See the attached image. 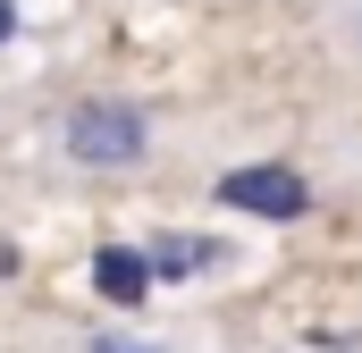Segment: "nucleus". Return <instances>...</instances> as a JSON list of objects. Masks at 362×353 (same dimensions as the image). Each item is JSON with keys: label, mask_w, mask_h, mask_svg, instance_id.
<instances>
[{"label": "nucleus", "mask_w": 362, "mask_h": 353, "mask_svg": "<svg viewBox=\"0 0 362 353\" xmlns=\"http://www.w3.org/2000/svg\"><path fill=\"white\" fill-rule=\"evenodd\" d=\"M135 253L152 269V286H185V277L228 269V244H219V236H152V244H135Z\"/></svg>", "instance_id": "nucleus-3"}, {"label": "nucleus", "mask_w": 362, "mask_h": 353, "mask_svg": "<svg viewBox=\"0 0 362 353\" xmlns=\"http://www.w3.org/2000/svg\"><path fill=\"white\" fill-rule=\"evenodd\" d=\"M85 353H169V345H152V337H127V328H101V337H85Z\"/></svg>", "instance_id": "nucleus-5"}, {"label": "nucleus", "mask_w": 362, "mask_h": 353, "mask_svg": "<svg viewBox=\"0 0 362 353\" xmlns=\"http://www.w3.org/2000/svg\"><path fill=\"white\" fill-rule=\"evenodd\" d=\"M219 202L228 210H253V219H303L312 210V185H303V169H286V160H245V169L219 176Z\"/></svg>", "instance_id": "nucleus-2"}, {"label": "nucleus", "mask_w": 362, "mask_h": 353, "mask_svg": "<svg viewBox=\"0 0 362 353\" xmlns=\"http://www.w3.org/2000/svg\"><path fill=\"white\" fill-rule=\"evenodd\" d=\"M17 25H25V8H17V0H0V42H17Z\"/></svg>", "instance_id": "nucleus-6"}, {"label": "nucleus", "mask_w": 362, "mask_h": 353, "mask_svg": "<svg viewBox=\"0 0 362 353\" xmlns=\"http://www.w3.org/2000/svg\"><path fill=\"white\" fill-rule=\"evenodd\" d=\"M93 294H101V303H118V311H135V303L152 294L144 253H135V244H101V253H93Z\"/></svg>", "instance_id": "nucleus-4"}, {"label": "nucleus", "mask_w": 362, "mask_h": 353, "mask_svg": "<svg viewBox=\"0 0 362 353\" xmlns=\"http://www.w3.org/2000/svg\"><path fill=\"white\" fill-rule=\"evenodd\" d=\"M59 160L93 176H118V169H144L152 160V101L135 92H85L59 109Z\"/></svg>", "instance_id": "nucleus-1"}]
</instances>
